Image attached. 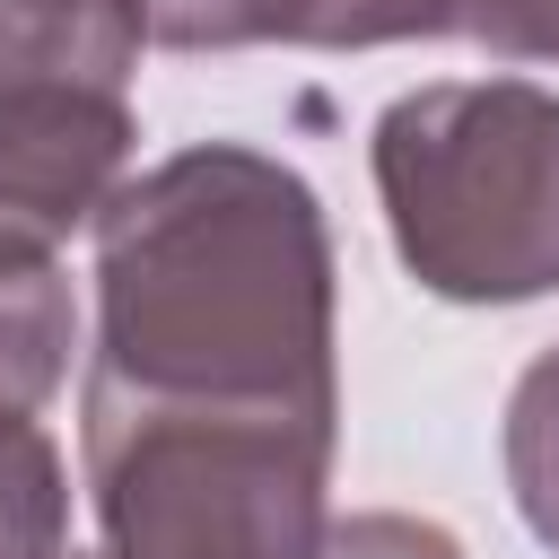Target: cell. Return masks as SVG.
<instances>
[{"label": "cell", "instance_id": "11", "mask_svg": "<svg viewBox=\"0 0 559 559\" xmlns=\"http://www.w3.org/2000/svg\"><path fill=\"white\" fill-rule=\"evenodd\" d=\"M498 61H559V0H472V26Z\"/></svg>", "mask_w": 559, "mask_h": 559}, {"label": "cell", "instance_id": "5", "mask_svg": "<svg viewBox=\"0 0 559 559\" xmlns=\"http://www.w3.org/2000/svg\"><path fill=\"white\" fill-rule=\"evenodd\" d=\"M140 26L166 52H236V44L367 52V44L463 35L472 0H140Z\"/></svg>", "mask_w": 559, "mask_h": 559}, {"label": "cell", "instance_id": "10", "mask_svg": "<svg viewBox=\"0 0 559 559\" xmlns=\"http://www.w3.org/2000/svg\"><path fill=\"white\" fill-rule=\"evenodd\" d=\"M314 559H463V542L428 515H402V507H358V515H332Z\"/></svg>", "mask_w": 559, "mask_h": 559}, {"label": "cell", "instance_id": "1", "mask_svg": "<svg viewBox=\"0 0 559 559\" xmlns=\"http://www.w3.org/2000/svg\"><path fill=\"white\" fill-rule=\"evenodd\" d=\"M79 384L175 411L341 419L314 183L245 140H201L131 175L96 218V349Z\"/></svg>", "mask_w": 559, "mask_h": 559}, {"label": "cell", "instance_id": "9", "mask_svg": "<svg viewBox=\"0 0 559 559\" xmlns=\"http://www.w3.org/2000/svg\"><path fill=\"white\" fill-rule=\"evenodd\" d=\"M507 489L542 550H559V349H542L507 393Z\"/></svg>", "mask_w": 559, "mask_h": 559}, {"label": "cell", "instance_id": "4", "mask_svg": "<svg viewBox=\"0 0 559 559\" xmlns=\"http://www.w3.org/2000/svg\"><path fill=\"white\" fill-rule=\"evenodd\" d=\"M122 79H9L0 87V271H52L79 227L131 183Z\"/></svg>", "mask_w": 559, "mask_h": 559}, {"label": "cell", "instance_id": "2", "mask_svg": "<svg viewBox=\"0 0 559 559\" xmlns=\"http://www.w3.org/2000/svg\"><path fill=\"white\" fill-rule=\"evenodd\" d=\"M376 201L402 271L445 306L559 288V96L533 79H437L376 114Z\"/></svg>", "mask_w": 559, "mask_h": 559}, {"label": "cell", "instance_id": "3", "mask_svg": "<svg viewBox=\"0 0 559 559\" xmlns=\"http://www.w3.org/2000/svg\"><path fill=\"white\" fill-rule=\"evenodd\" d=\"M341 419L175 411L79 384V472L105 559H314Z\"/></svg>", "mask_w": 559, "mask_h": 559}, {"label": "cell", "instance_id": "8", "mask_svg": "<svg viewBox=\"0 0 559 559\" xmlns=\"http://www.w3.org/2000/svg\"><path fill=\"white\" fill-rule=\"evenodd\" d=\"M70 550V472L35 411H0V559H61Z\"/></svg>", "mask_w": 559, "mask_h": 559}, {"label": "cell", "instance_id": "13", "mask_svg": "<svg viewBox=\"0 0 559 559\" xmlns=\"http://www.w3.org/2000/svg\"><path fill=\"white\" fill-rule=\"evenodd\" d=\"M61 559H105V550H61Z\"/></svg>", "mask_w": 559, "mask_h": 559}, {"label": "cell", "instance_id": "6", "mask_svg": "<svg viewBox=\"0 0 559 559\" xmlns=\"http://www.w3.org/2000/svg\"><path fill=\"white\" fill-rule=\"evenodd\" d=\"M140 9H61V0H0V87L9 79H122L140 61Z\"/></svg>", "mask_w": 559, "mask_h": 559}, {"label": "cell", "instance_id": "12", "mask_svg": "<svg viewBox=\"0 0 559 559\" xmlns=\"http://www.w3.org/2000/svg\"><path fill=\"white\" fill-rule=\"evenodd\" d=\"M61 9H140V0H61Z\"/></svg>", "mask_w": 559, "mask_h": 559}, {"label": "cell", "instance_id": "7", "mask_svg": "<svg viewBox=\"0 0 559 559\" xmlns=\"http://www.w3.org/2000/svg\"><path fill=\"white\" fill-rule=\"evenodd\" d=\"M79 349V297L52 271H0V411H44Z\"/></svg>", "mask_w": 559, "mask_h": 559}]
</instances>
